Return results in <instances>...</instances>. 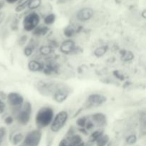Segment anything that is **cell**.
Returning a JSON list of instances; mask_svg holds the SVG:
<instances>
[{"instance_id":"f35d334b","label":"cell","mask_w":146,"mask_h":146,"mask_svg":"<svg viewBox=\"0 0 146 146\" xmlns=\"http://www.w3.org/2000/svg\"><path fill=\"white\" fill-rule=\"evenodd\" d=\"M107 146H115V145H112V143H111V142H110V143H109V144H108V145H107Z\"/></svg>"},{"instance_id":"ab89813d","label":"cell","mask_w":146,"mask_h":146,"mask_svg":"<svg viewBox=\"0 0 146 146\" xmlns=\"http://www.w3.org/2000/svg\"><path fill=\"white\" fill-rule=\"evenodd\" d=\"M17 146H25V145H24V144H23V143H21V144H19V145H17Z\"/></svg>"},{"instance_id":"8992f818","label":"cell","mask_w":146,"mask_h":146,"mask_svg":"<svg viewBox=\"0 0 146 146\" xmlns=\"http://www.w3.org/2000/svg\"><path fill=\"white\" fill-rule=\"evenodd\" d=\"M58 84L52 82H45L40 81L36 82L35 86L40 94L44 96H52L58 87Z\"/></svg>"},{"instance_id":"74e56055","label":"cell","mask_w":146,"mask_h":146,"mask_svg":"<svg viewBox=\"0 0 146 146\" xmlns=\"http://www.w3.org/2000/svg\"><path fill=\"white\" fill-rule=\"evenodd\" d=\"M145 11H143V18H145Z\"/></svg>"},{"instance_id":"484cf974","label":"cell","mask_w":146,"mask_h":146,"mask_svg":"<svg viewBox=\"0 0 146 146\" xmlns=\"http://www.w3.org/2000/svg\"><path fill=\"white\" fill-rule=\"evenodd\" d=\"M87 121H88V118L86 116H82L78 118V119L76 120V125L79 127V128H85V125L86 124Z\"/></svg>"},{"instance_id":"603a6c76","label":"cell","mask_w":146,"mask_h":146,"mask_svg":"<svg viewBox=\"0 0 146 146\" xmlns=\"http://www.w3.org/2000/svg\"><path fill=\"white\" fill-rule=\"evenodd\" d=\"M34 44H29L28 45H27L25 46L24 49V54L26 56L29 57L30 56L32 55L33 52H34Z\"/></svg>"},{"instance_id":"ba28073f","label":"cell","mask_w":146,"mask_h":146,"mask_svg":"<svg viewBox=\"0 0 146 146\" xmlns=\"http://www.w3.org/2000/svg\"><path fill=\"white\" fill-rule=\"evenodd\" d=\"M107 101V98L104 95L98 94H93L88 96L86 101L85 107L87 108L98 107L105 104Z\"/></svg>"},{"instance_id":"5bb4252c","label":"cell","mask_w":146,"mask_h":146,"mask_svg":"<svg viewBox=\"0 0 146 146\" xmlns=\"http://www.w3.org/2000/svg\"><path fill=\"white\" fill-rule=\"evenodd\" d=\"M24 135L22 133L17 132L11 133L9 136V141L14 146H17L21 144L24 140Z\"/></svg>"},{"instance_id":"8fae6325","label":"cell","mask_w":146,"mask_h":146,"mask_svg":"<svg viewBox=\"0 0 146 146\" xmlns=\"http://www.w3.org/2000/svg\"><path fill=\"white\" fill-rule=\"evenodd\" d=\"M90 118L94 125L98 127H104L107 124L106 115L103 113H96L90 115Z\"/></svg>"},{"instance_id":"cb8c5ba5","label":"cell","mask_w":146,"mask_h":146,"mask_svg":"<svg viewBox=\"0 0 146 146\" xmlns=\"http://www.w3.org/2000/svg\"><path fill=\"white\" fill-rule=\"evenodd\" d=\"M56 20V15L54 14H49L44 18V24L46 25H51L54 23Z\"/></svg>"},{"instance_id":"1f68e13d","label":"cell","mask_w":146,"mask_h":146,"mask_svg":"<svg viewBox=\"0 0 146 146\" xmlns=\"http://www.w3.org/2000/svg\"><path fill=\"white\" fill-rule=\"evenodd\" d=\"M20 39H21L20 40V44H21V45H24V44H25V43L27 42V36H23Z\"/></svg>"},{"instance_id":"ffe728a7","label":"cell","mask_w":146,"mask_h":146,"mask_svg":"<svg viewBox=\"0 0 146 146\" xmlns=\"http://www.w3.org/2000/svg\"><path fill=\"white\" fill-rule=\"evenodd\" d=\"M53 52V48L50 45L42 46L39 48V53L41 55L44 56H48L51 55V53Z\"/></svg>"},{"instance_id":"6da1fadb","label":"cell","mask_w":146,"mask_h":146,"mask_svg":"<svg viewBox=\"0 0 146 146\" xmlns=\"http://www.w3.org/2000/svg\"><path fill=\"white\" fill-rule=\"evenodd\" d=\"M54 111L51 107H41L36 112L35 116V123L39 130L47 128L51 125L54 117Z\"/></svg>"},{"instance_id":"7402d4cb","label":"cell","mask_w":146,"mask_h":146,"mask_svg":"<svg viewBox=\"0 0 146 146\" xmlns=\"http://www.w3.org/2000/svg\"><path fill=\"white\" fill-rule=\"evenodd\" d=\"M133 54L130 51H124L123 54L121 55V58L124 61H130L132 59H133Z\"/></svg>"},{"instance_id":"f1b7e54d","label":"cell","mask_w":146,"mask_h":146,"mask_svg":"<svg viewBox=\"0 0 146 146\" xmlns=\"http://www.w3.org/2000/svg\"><path fill=\"white\" fill-rule=\"evenodd\" d=\"M74 33H75V31H74V29L72 27H66L65 29V30H64V34L68 38H70V37L72 36L74 34Z\"/></svg>"},{"instance_id":"4fadbf2b","label":"cell","mask_w":146,"mask_h":146,"mask_svg":"<svg viewBox=\"0 0 146 146\" xmlns=\"http://www.w3.org/2000/svg\"><path fill=\"white\" fill-rule=\"evenodd\" d=\"M29 70L31 72H40L44 70V65L37 60H31L27 64Z\"/></svg>"},{"instance_id":"ac0fdd59","label":"cell","mask_w":146,"mask_h":146,"mask_svg":"<svg viewBox=\"0 0 146 146\" xmlns=\"http://www.w3.org/2000/svg\"><path fill=\"white\" fill-rule=\"evenodd\" d=\"M108 49V46H106V45L101 46H99L98 47V48H96L94 54L96 56L98 57V58H100V57H102L103 56H104L106 54Z\"/></svg>"},{"instance_id":"44dd1931","label":"cell","mask_w":146,"mask_h":146,"mask_svg":"<svg viewBox=\"0 0 146 146\" xmlns=\"http://www.w3.org/2000/svg\"><path fill=\"white\" fill-rule=\"evenodd\" d=\"M137 141H138V138H137L136 135L135 134H131L127 136L125 138V143L128 145H133L136 143Z\"/></svg>"},{"instance_id":"2e32d148","label":"cell","mask_w":146,"mask_h":146,"mask_svg":"<svg viewBox=\"0 0 146 146\" xmlns=\"http://www.w3.org/2000/svg\"><path fill=\"white\" fill-rule=\"evenodd\" d=\"M110 143V137L107 134H103L96 141V146H107Z\"/></svg>"},{"instance_id":"d4e9b609","label":"cell","mask_w":146,"mask_h":146,"mask_svg":"<svg viewBox=\"0 0 146 146\" xmlns=\"http://www.w3.org/2000/svg\"><path fill=\"white\" fill-rule=\"evenodd\" d=\"M41 4V0H29L28 7L30 9H35L40 7Z\"/></svg>"},{"instance_id":"d6986e66","label":"cell","mask_w":146,"mask_h":146,"mask_svg":"<svg viewBox=\"0 0 146 146\" xmlns=\"http://www.w3.org/2000/svg\"><path fill=\"white\" fill-rule=\"evenodd\" d=\"M104 133V131L103 130H96V131H94L90 135L89 139H88V142L91 143H95L96 141L99 138L101 135H102Z\"/></svg>"},{"instance_id":"30bf717a","label":"cell","mask_w":146,"mask_h":146,"mask_svg":"<svg viewBox=\"0 0 146 146\" xmlns=\"http://www.w3.org/2000/svg\"><path fill=\"white\" fill-rule=\"evenodd\" d=\"M76 44L72 39H66L61 44L60 51L64 54H70L75 51Z\"/></svg>"},{"instance_id":"52a82bcc","label":"cell","mask_w":146,"mask_h":146,"mask_svg":"<svg viewBox=\"0 0 146 146\" xmlns=\"http://www.w3.org/2000/svg\"><path fill=\"white\" fill-rule=\"evenodd\" d=\"M70 94V88L66 85L58 84L55 92L51 96L54 101L58 104L64 102Z\"/></svg>"},{"instance_id":"8d00e7d4","label":"cell","mask_w":146,"mask_h":146,"mask_svg":"<svg viewBox=\"0 0 146 146\" xmlns=\"http://www.w3.org/2000/svg\"><path fill=\"white\" fill-rule=\"evenodd\" d=\"M76 146H85V142H83V143H81V144H79V145H76Z\"/></svg>"},{"instance_id":"f546056e","label":"cell","mask_w":146,"mask_h":146,"mask_svg":"<svg viewBox=\"0 0 146 146\" xmlns=\"http://www.w3.org/2000/svg\"><path fill=\"white\" fill-rule=\"evenodd\" d=\"M4 122L7 125H11L13 123V122H14V118L11 115H8V116H7L4 118Z\"/></svg>"},{"instance_id":"7c38bea8","label":"cell","mask_w":146,"mask_h":146,"mask_svg":"<svg viewBox=\"0 0 146 146\" xmlns=\"http://www.w3.org/2000/svg\"><path fill=\"white\" fill-rule=\"evenodd\" d=\"M94 14V11L92 9L86 7V8H83L79 10L78 12L77 13L76 17L78 21H86L92 18Z\"/></svg>"},{"instance_id":"7a4b0ae2","label":"cell","mask_w":146,"mask_h":146,"mask_svg":"<svg viewBox=\"0 0 146 146\" xmlns=\"http://www.w3.org/2000/svg\"><path fill=\"white\" fill-rule=\"evenodd\" d=\"M31 113H32V106L31 103L27 101L21 106L17 113L15 114L16 119L19 125H26L29 123L31 120Z\"/></svg>"},{"instance_id":"d590c367","label":"cell","mask_w":146,"mask_h":146,"mask_svg":"<svg viewBox=\"0 0 146 146\" xmlns=\"http://www.w3.org/2000/svg\"><path fill=\"white\" fill-rule=\"evenodd\" d=\"M4 1H0V9H2V7H4Z\"/></svg>"},{"instance_id":"3957f363","label":"cell","mask_w":146,"mask_h":146,"mask_svg":"<svg viewBox=\"0 0 146 146\" xmlns=\"http://www.w3.org/2000/svg\"><path fill=\"white\" fill-rule=\"evenodd\" d=\"M68 119V113L66 111H61L54 115L50 125V131L53 133H57L64 127Z\"/></svg>"},{"instance_id":"e0dca14e","label":"cell","mask_w":146,"mask_h":146,"mask_svg":"<svg viewBox=\"0 0 146 146\" xmlns=\"http://www.w3.org/2000/svg\"><path fill=\"white\" fill-rule=\"evenodd\" d=\"M49 31V29L48 27L46 26H38L34 31H32L33 34L36 36H44L47 34Z\"/></svg>"},{"instance_id":"d6a6232c","label":"cell","mask_w":146,"mask_h":146,"mask_svg":"<svg viewBox=\"0 0 146 146\" xmlns=\"http://www.w3.org/2000/svg\"><path fill=\"white\" fill-rule=\"evenodd\" d=\"M5 19V14L4 12H0V24H2Z\"/></svg>"},{"instance_id":"836d02e7","label":"cell","mask_w":146,"mask_h":146,"mask_svg":"<svg viewBox=\"0 0 146 146\" xmlns=\"http://www.w3.org/2000/svg\"><path fill=\"white\" fill-rule=\"evenodd\" d=\"M58 146H67V144H66V142L65 138H64L61 141H60L59 143H58Z\"/></svg>"},{"instance_id":"9a60e30c","label":"cell","mask_w":146,"mask_h":146,"mask_svg":"<svg viewBox=\"0 0 146 146\" xmlns=\"http://www.w3.org/2000/svg\"><path fill=\"white\" fill-rule=\"evenodd\" d=\"M64 138L66 142L67 146H76L84 142L81 135H78V134H74L71 136L65 137Z\"/></svg>"},{"instance_id":"277c9868","label":"cell","mask_w":146,"mask_h":146,"mask_svg":"<svg viewBox=\"0 0 146 146\" xmlns=\"http://www.w3.org/2000/svg\"><path fill=\"white\" fill-rule=\"evenodd\" d=\"M42 139L41 130L34 129L29 131L24 135V140L21 143L25 146H39Z\"/></svg>"},{"instance_id":"4dcf8cb0","label":"cell","mask_w":146,"mask_h":146,"mask_svg":"<svg viewBox=\"0 0 146 146\" xmlns=\"http://www.w3.org/2000/svg\"><path fill=\"white\" fill-rule=\"evenodd\" d=\"M5 109H6L5 103L2 101V99H0V115L4 113Z\"/></svg>"},{"instance_id":"5b68a950","label":"cell","mask_w":146,"mask_h":146,"mask_svg":"<svg viewBox=\"0 0 146 146\" xmlns=\"http://www.w3.org/2000/svg\"><path fill=\"white\" fill-rule=\"evenodd\" d=\"M40 22V17L37 13L31 12L27 14L23 20V28L27 32L33 31Z\"/></svg>"},{"instance_id":"4316f807","label":"cell","mask_w":146,"mask_h":146,"mask_svg":"<svg viewBox=\"0 0 146 146\" xmlns=\"http://www.w3.org/2000/svg\"><path fill=\"white\" fill-rule=\"evenodd\" d=\"M7 138V129L4 126H0V142Z\"/></svg>"},{"instance_id":"e575fe53","label":"cell","mask_w":146,"mask_h":146,"mask_svg":"<svg viewBox=\"0 0 146 146\" xmlns=\"http://www.w3.org/2000/svg\"><path fill=\"white\" fill-rule=\"evenodd\" d=\"M6 1H7L8 3H9V4H14V3L17 2L18 0H6Z\"/></svg>"},{"instance_id":"9c48e42d","label":"cell","mask_w":146,"mask_h":146,"mask_svg":"<svg viewBox=\"0 0 146 146\" xmlns=\"http://www.w3.org/2000/svg\"><path fill=\"white\" fill-rule=\"evenodd\" d=\"M7 103L11 108L21 106L24 103V98L17 92H10L6 96Z\"/></svg>"},{"instance_id":"83f0119b","label":"cell","mask_w":146,"mask_h":146,"mask_svg":"<svg viewBox=\"0 0 146 146\" xmlns=\"http://www.w3.org/2000/svg\"><path fill=\"white\" fill-rule=\"evenodd\" d=\"M29 1V0H27V1H24V2L21 3V4H19V5L16 7L15 11H17V12H20V11H23V10L25 9L27 7H28Z\"/></svg>"}]
</instances>
